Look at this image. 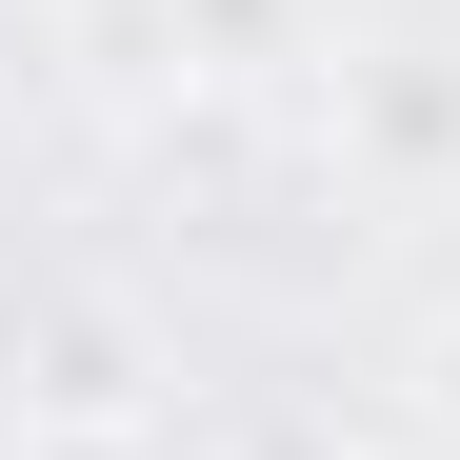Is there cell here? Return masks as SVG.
I'll return each mask as SVG.
<instances>
[{
	"label": "cell",
	"instance_id": "1",
	"mask_svg": "<svg viewBox=\"0 0 460 460\" xmlns=\"http://www.w3.org/2000/svg\"><path fill=\"white\" fill-rule=\"evenodd\" d=\"M181 40H200V60H280V40H300V0H181Z\"/></svg>",
	"mask_w": 460,
	"mask_h": 460
},
{
	"label": "cell",
	"instance_id": "2",
	"mask_svg": "<svg viewBox=\"0 0 460 460\" xmlns=\"http://www.w3.org/2000/svg\"><path fill=\"white\" fill-rule=\"evenodd\" d=\"M420 440H460V321H420Z\"/></svg>",
	"mask_w": 460,
	"mask_h": 460
}]
</instances>
